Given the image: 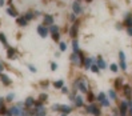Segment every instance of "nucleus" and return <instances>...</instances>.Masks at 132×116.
I'll return each instance as SVG.
<instances>
[{
    "label": "nucleus",
    "mask_w": 132,
    "mask_h": 116,
    "mask_svg": "<svg viewBox=\"0 0 132 116\" xmlns=\"http://www.w3.org/2000/svg\"><path fill=\"white\" fill-rule=\"evenodd\" d=\"M37 32H39V35H40L41 38H47V35H48V28H45L44 25H40V27L37 28Z\"/></svg>",
    "instance_id": "nucleus-1"
},
{
    "label": "nucleus",
    "mask_w": 132,
    "mask_h": 116,
    "mask_svg": "<svg viewBox=\"0 0 132 116\" xmlns=\"http://www.w3.org/2000/svg\"><path fill=\"white\" fill-rule=\"evenodd\" d=\"M79 59H80L79 52H75V53L71 55V60H72V63H73V64H79V63H80V60H79Z\"/></svg>",
    "instance_id": "nucleus-2"
},
{
    "label": "nucleus",
    "mask_w": 132,
    "mask_h": 116,
    "mask_svg": "<svg viewBox=\"0 0 132 116\" xmlns=\"http://www.w3.org/2000/svg\"><path fill=\"white\" fill-rule=\"evenodd\" d=\"M88 112H92V113H93V115H95V116H99V109L96 108V107L93 106V104L88 107Z\"/></svg>",
    "instance_id": "nucleus-3"
},
{
    "label": "nucleus",
    "mask_w": 132,
    "mask_h": 116,
    "mask_svg": "<svg viewBox=\"0 0 132 116\" xmlns=\"http://www.w3.org/2000/svg\"><path fill=\"white\" fill-rule=\"evenodd\" d=\"M72 7H73V12H75V14H80V12H81L80 4H79L78 1H75V3H73V5H72Z\"/></svg>",
    "instance_id": "nucleus-4"
},
{
    "label": "nucleus",
    "mask_w": 132,
    "mask_h": 116,
    "mask_svg": "<svg viewBox=\"0 0 132 116\" xmlns=\"http://www.w3.org/2000/svg\"><path fill=\"white\" fill-rule=\"evenodd\" d=\"M59 109H61L64 113H68L69 111H71V108H69V107H67V106H59Z\"/></svg>",
    "instance_id": "nucleus-5"
},
{
    "label": "nucleus",
    "mask_w": 132,
    "mask_h": 116,
    "mask_svg": "<svg viewBox=\"0 0 132 116\" xmlns=\"http://www.w3.org/2000/svg\"><path fill=\"white\" fill-rule=\"evenodd\" d=\"M44 23H45V24H52V23H54V19H52V16H45V19H44Z\"/></svg>",
    "instance_id": "nucleus-6"
},
{
    "label": "nucleus",
    "mask_w": 132,
    "mask_h": 116,
    "mask_svg": "<svg viewBox=\"0 0 132 116\" xmlns=\"http://www.w3.org/2000/svg\"><path fill=\"white\" fill-rule=\"evenodd\" d=\"M1 80H3V83H4L5 85H8V84L11 83V80H10V79H8L5 75H1Z\"/></svg>",
    "instance_id": "nucleus-7"
},
{
    "label": "nucleus",
    "mask_w": 132,
    "mask_h": 116,
    "mask_svg": "<svg viewBox=\"0 0 132 116\" xmlns=\"http://www.w3.org/2000/svg\"><path fill=\"white\" fill-rule=\"evenodd\" d=\"M79 88L81 89V92H87V88H85V85H84V83H81V82H79Z\"/></svg>",
    "instance_id": "nucleus-8"
},
{
    "label": "nucleus",
    "mask_w": 132,
    "mask_h": 116,
    "mask_svg": "<svg viewBox=\"0 0 132 116\" xmlns=\"http://www.w3.org/2000/svg\"><path fill=\"white\" fill-rule=\"evenodd\" d=\"M17 23L20 24V25H25V24H27V20H25L24 17H19V19H17Z\"/></svg>",
    "instance_id": "nucleus-9"
},
{
    "label": "nucleus",
    "mask_w": 132,
    "mask_h": 116,
    "mask_svg": "<svg viewBox=\"0 0 132 116\" xmlns=\"http://www.w3.org/2000/svg\"><path fill=\"white\" fill-rule=\"evenodd\" d=\"M7 12L11 15V16H14V17H15V16H17V12H16V11H14L12 8H8V10H7Z\"/></svg>",
    "instance_id": "nucleus-10"
},
{
    "label": "nucleus",
    "mask_w": 132,
    "mask_h": 116,
    "mask_svg": "<svg viewBox=\"0 0 132 116\" xmlns=\"http://www.w3.org/2000/svg\"><path fill=\"white\" fill-rule=\"evenodd\" d=\"M32 104H34V99H32V97H28V99L25 100V106L29 107V106H32Z\"/></svg>",
    "instance_id": "nucleus-11"
},
{
    "label": "nucleus",
    "mask_w": 132,
    "mask_h": 116,
    "mask_svg": "<svg viewBox=\"0 0 132 116\" xmlns=\"http://www.w3.org/2000/svg\"><path fill=\"white\" fill-rule=\"evenodd\" d=\"M36 116H45V111L40 107V108H39V112L36 113Z\"/></svg>",
    "instance_id": "nucleus-12"
},
{
    "label": "nucleus",
    "mask_w": 132,
    "mask_h": 116,
    "mask_svg": "<svg viewBox=\"0 0 132 116\" xmlns=\"http://www.w3.org/2000/svg\"><path fill=\"white\" fill-rule=\"evenodd\" d=\"M98 65L100 67V68H105V63H104V60H102V59H99Z\"/></svg>",
    "instance_id": "nucleus-13"
},
{
    "label": "nucleus",
    "mask_w": 132,
    "mask_h": 116,
    "mask_svg": "<svg viewBox=\"0 0 132 116\" xmlns=\"http://www.w3.org/2000/svg\"><path fill=\"white\" fill-rule=\"evenodd\" d=\"M76 29H78V24H75L73 27H72V29H71V36H75V35H76Z\"/></svg>",
    "instance_id": "nucleus-14"
},
{
    "label": "nucleus",
    "mask_w": 132,
    "mask_h": 116,
    "mask_svg": "<svg viewBox=\"0 0 132 116\" xmlns=\"http://www.w3.org/2000/svg\"><path fill=\"white\" fill-rule=\"evenodd\" d=\"M55 87L56 88H61L63 87V80H58V82L55 83Z\"/></svg>",
    "instance_id": "nucleus-15"
},
{
    "label": "nucleus",
    "mask_w": 132,
    "mask_h": 116,
    "mask_svg": "<svg viewBox=\"0 0 132 116\" xmlns=\"http://www.w3.org/2000/svg\"><path fill=\"white\" fill-rule=\"evenodd\" d=\"M81 104H83V99L78 96V97H76V106H78V107H80Z\"/></svg>",
    "instance_id": "nucleus-16"
},
{
    "label": "nucleus",
    "mask_w": 132,
    "mask_h": 116,
    "mask_svg": "<svg viewBox=\"0 0 132 116\" xmlns=\"http://www.w3.org/2000/svg\"><path fill=\"white\" fill-rule=\"evenodd\" d=\"M73 51L75 52H79V45H78V41H76V40L73 41Z\"/></svg>",
    "instance_id": "nucleus-17"
},
{
    "label": "nucleus",
    "mask_w": 132,
    "mask_h": 116,
    "mask_svg": "<svg viewBox=\"0 0 132 116\" xmlns=\"http://www.w3.org/2000/svg\"><path fill=\"white\" fill-rule=\"evenodd\" d=\"M124 91H125V95L129 96V93H131V89H129L128 85H125V87H124Z\"/></svg>",
    "instance_id": "nucleus-18"
},
{
    "label": "nucleus",
    "mask_w": 132,
    "mask_h": 116,
    "mask_svg": "<svg viewBox=\"0 0 132 116\" xmlns=\"http://www.w3.org/2000/svg\"><path fill=\"white\" fill-rule=\"evenodd\" d=\"M0 41H1V43H4V44L7 43V40H5V36H4L3 34H0Z\"/></svg>",
    "instance_id": "nucleus-19"
},
{
    "label": "nucleus",
    "mask_w": 132,
    "mask_h": 116,
    "mask_svg": "<svg viewBox=\"0 0 132 116\" xmlns=\"http://www.w3.org/2000/svg\"><path fill=\"white\" fill-rule=\"evenodd\" d=\"M92 64V59H85V67H89Z\"/></svg>",
    "instance_id": "nucleus-20"
},
{
    "label": "nucleus",
    "mask_w": 132,
    "mask_h": 116,
    "mask_svg": "<svg viewBox=\"0 0 132 116\" xmlns=\"http://www.w3.org/2000/svg\"><path fill=\"white\" fill-rule=\"evenodd\" d=\"M51 32H52V34H58V27H56V25H52V27H51Z\"/></svg>",
    "instance_id": "nucleus-21"
},
{
    "label": "nucleus",
    "mask_w": 132,
    "mask_h": 116,
    "mask_svg": "<svg viewBox=\"0 0 132 116\" xmlns=\"http://www.w3.org/2000/svg\"><path fill=\"white\" fill-rule=\"evenodd\" d=\"M109 97H111V99H116V93L113 92V91H109Z\"/></svg>",
    "instance_id": "nucleus-22"
},
{
    "label": "nucleus",
    "mask_w": 132,
    "mask_h": 116,
    "mask_svg": "<svg viewBox=\"0 0 132 116\" xmlns=\"http://www.w3.org/2000/svg\"><path fill=\"white\" fill-rule=\"evenodd\" d=\"M65 48H67L65 43H60V49H61V51H65Z\"/></svg>",
    "instance_id": "nucleus-23"
},
{
    "label": "nucleus",
    "mask_w": 132,
    "mask_h": 116,
    "mask_svg": "<svg viewBox=\"0 0 132 116\" xmlns=\"http://www.w3.org/2000/svg\"><path fill=\"white\" fill-rule=\"evenodd\" d=\"M111 69L113 72H116V71H117V65H116V64H111Z\"/></svg>",
    "instance_id": "nucleus-24"
},
{
    "label": "nucleus",
    "mask_w": 132,
    "mask_h": 116,
    "mask_svg": "<svg viewBox=\"0 0 132 116\" xmlns=\"http://www.w3.org/2000/svg\"><path fill=\"white\" fill-rule=\"evenodd\" d=\"M119 56H120V60H122V62H124V59H125L124 52H120V53H119Z\"/></svg>",
    "instance_id": "nucleus-25"
},
{
    "label": "nucleus",
    "mask_w": 132,
    "mask_h": 116,
    "mask_svg": "<svg viewBox=\"0 0 132 116\" xmlns=\"http://www.w3.org/2000/svg\"><path fill=\"white\" fill-rule=\"evenodd\" d=\"M8 56H14V49H12V48H10V51H8Z\"/></svg>",
    "instance_id": "nucleus-26"
},
{
    "label": "nucleus",
    "mask_w": 132,
    "mask_h": 116,
    "mask_svg": "<svg viewBox=\"0 0 132 116\" xmlns=\"http://www.w3.org/2000/svg\"><path fill=\"white\" fill-rule=\"evenodd\" d=\"M127 25L131 27V17H129V16H127Z\"/></svg>",
    "instance_id": "nucleus-27"
},
{
    "label": "nucleus",
    "mask_w": 132,
    "mask_h": 116,
    "mask_svg": "<svg viewBox=\"0 0 132 116\" xmlns=\"http://www.w3.org/2000/svg\"><path fill=\"white\" fill-rule=\"evenodd\" d=\"M102 103H103V106H105V107H107V106H109V103H108V100H102Z\"/></svg>",
    "instance_id": "nucleus-28"
},
{
    "label": "nucleus",
    "mask_w": 132,
    "mask_h": 116,
    "mask_svg": "<svg viewBox=\"0 0 132 116\" xmlns=\"http://www.w3.org/2000/svg\"><path fill=\"white\" fill-rule=\"evenodd\" d=\"M24 19H25V20H29V19H32V15L27 14V16H24Z\"/></svg>",
    "instance_id": "nucleus-29"
},
{
    "label": "nucleus",
    "mask_w": 132,
    "mask_h": 116,
    "mask_svg": "<svg viewBox=\"0 0 132 116\" xmlns=\"http://www.w3.org/2000/svg\"><path fill=\"white\" fill-rule=\"evenodd\" d=\"M99 100H104V93H100V95H99Z\"/></svg>",
    "instance_id": "nucleus-30"
},
{
    "label": "nucleus",
    "mask_w": 132,
    "mask_h": 116,
    "mask_svg": "<svg viewBox=\"0 0 132 116\" xmlns=\"http://www.w3.org/2000/svg\"><path fill=\"white\" fill-rule=\"evenodd\" d=\"M54 39H55V40H58V39H59V32H58V34H54Z\"/></svg>",
    "instance_id": "nucleus-31"
},
{
    "label": "nucleus",
    "mask_w": 132,
    "mask_h": 116,
    "mask_svg": "<svg viewBox=\"0 0 132 116\" xmlns=\"http://www.w3.org/2000/svg\"><path fill=\"white\" fill-rule=\"evenodd\" d=\"M92 71H93V72H98V67H96V65H92Z\"/></svg>",
    "instance_id": "nucleus-32"
},
{
    "label": "nucleus",
    "mask_w": 132,
    "mask_h": 116,
    "mask_svg": "<svg viewBox=\"0 0 132 116\" xmlns=\"http://www.w3.org/2000/svg\"><path fill=\"white\" fill-rule=\"evenodd\" d=\"M29 68H31V71H32V72H36V68H35V67H32V65H29Z\"/></svg>",
    "instance_id": "nucleus-33"
},
{
    "label": "nucleus",
    "mask_w": 132,
    "mask_h": 116,
    "mask_svg": "<svg viewBox=\"0 0 132 116\" xmlns=\"http://www.w3.org/2000/svg\"><path fill=\"white\" fill-rule=\"evenodd\" d=\"M7 99H8V100H12V99H14V95H10V96L7 97Z\"/></svg>",
    "instance_id": "nucleus-34"
},
{
    "label": "nucleus",
    "mask_w": 132,
    "mask_h": 116,
    "mask_svg": "<svg viewBox=\"0 0 132 116\" xmlns=\"http://www.w3.org/2000/svg\"><path fill=\"white\" fill-rule=\"evenodd\" d=\"M45 97H47V96H45V95H41V96H40V100H44V99H45Z\"/></svg>",
    "instance_id": "nucleus-35"
},
{
    "label": "nucleus",
    "mask_w": 132,
    "mask_h": 116,
    "mask_svg": "<svg viewBox=\"0 0 132 116\" xmlns=\"http://www.w3.org/2000/svg\"><path fill=\"white\" fill-rule=\"evenodd\" d=\"M51 68H52V69H56V64H55V63L51 65Z\"/></svg>",
    "instance_id": "nucleus-36"
},
{
    "label": "nucleus",
    "mask_w": 132,
    "mask_h": 116,
    "mask_svg": "<svg viewBox=\"0 0 132 116\" xmlns=\"http://www.w3.org/2000/svg\"><path fill=\"white\" fill-rule=\"evenodd\" d=\"M3 4H4V0H0V7H3Z\"/></svg>",
    "instance_id": "nucleus-37"
},
{
    "label": "nucleus",
    "mask_w": 132,
    "mask_h": 116,
    "mask_svg": "<svg viewBox=\"0 0 132 116\" xmlns=\"http://www.w3.org/2000/svg\"><path fill=\"white\" fill-rule=\"evenodd\" d=\"M1 69H3V67H1V63H0V71H1Z\"/></svg>",
    "instance_id": "nucleus-38"
},
{
    "label": "nucleus",
    "mask_w": 132,
    "mask_h": 116,
    "mask_svg": "<svg viewBox=\"0 0 132 116\" xmlns=\"http://www.w3.org/2000/svg\"><path fill=\"white\" fill-rule=\"evenodd\" d=\"M63 116H65V113H64V115H63Z\"/></svg>",
    "instance_id": "nucleus-39"
},
{
    "label": "nucleus",
    "mask_w": 132,
    "mask_h": 116,
    "mask_svg": "<svg viewBox=\"0 0 132 116\" xmlns=\"http://www.w3.org/2000/svg\"><path fill=\"white\" fill-rule=\"evenodd\" d=\"M88 1H91V0H88Z\"/></svg>",
    "instance_id": "nucleus-40"
}]
</instances>
